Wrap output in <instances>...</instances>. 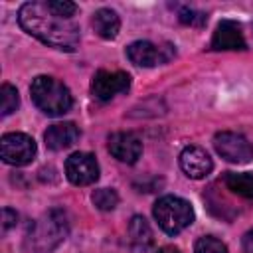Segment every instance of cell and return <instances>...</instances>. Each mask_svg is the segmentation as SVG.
<instances>
[{"mask_svg":"<svg viewBox=\"0 0 253 253\" xmlns=\"http://www.w3.org/2000/svg\"><path fill=\"white\" fill-rule=\"evenodd\" d=\"M247 42L243 38L241 26L233 20H221L211 38V49H245Z\"/></svg>","mask_w":253,"mask_h":253,"instance_id":"obj_12","label":"cell"},{"mask_svg":"<svg viewBox=\"0 0 253 253\" xmlns=\"http://www.w3.org/2000/svg\"><path fill=\"white\" fill-rule=\"evenodd\" d=\"M180 22L182 24H190V26H202L206 22V14L196 12L192 8H182L180 10Z\"/></svg>","mask_w":253,"mask_h":253,"instance_id":"obj_21","label":"cell"},{"mask_svg":"<svg viewBox=\"0 0 253 253\" xmlns=\"http://www.w3.org/2000/svg\"><path fill=\"white\" fill-rule=\"evenodd\" d=\"M67 231H69V221L65 211L51 210L30 225L24 247L28 253H49L65 239Z\"/></svg>","mask_w":253,"mask_h":253,"instance_id":"obj_2","label":"cell"},{"mask_svg":"<svg viewBox=\"0 0 253 253\" xmlns=\"http://www.w3.org/2000/svg\"><path fill=\"white\" fill-rule=\"evenodd\" d=\"M30 93L36 107L47 117L65 115L73 105L71 91L61 81L49 75H38L30 85Z\"/></svg>","mask_w":253,"mask_h":253,"instance_id":"obj_3","label":"cell"},{"mask_svg":"<svg viewBox=\"0 0 253 253\" xmlns=\"http://www.w3.org/2000/svg\"><path fill=\"white\" fill-rule=\"evenodd\" d=\"M243 249L247 253H253V229L245 233V237H243Z\"/></svg>","mask_w":253,"mask_h":253,"instance_id":"obj_23","label":"cell"},{"mask_svg":"<svg viewBox=\"0 0 253 253\" xmlns=\"http://www.w3.org/2000/svg\"><path fill=\"white\" fill-rule=\"evenodd\" d=\"M126 57L130 59V63H134L138 67H154V65H160V63H166L168 59H172L174 47L170 43L156 45L152 42L138 40L126 47Z\"/></svg>","mask_w":253,"mask_h":253,"instance_id":"obj_7","label":"cell"},{"mask_svg":"<svg viewBox=\"0 0 253 253\" xmlns=\"http://www.w3.org/2000/svg\"><path fill=\"white\" fill-rule=\"evenodd\" d=\"M0 97H2V105H0V109H2V111H0L2 117H8L10 113H14V111L18 109V105H20V97H18V91H16L14 85L4 83L2 89H0Z\"/></svg>","mask_w":253,"mask_h":253,"instance_id":"obj_18","label":"cell"},{"mask_svg":"<svg viewBox=\"0 0 253 253\" xmlns=\"http://www.w3.org/2000/svg\"><path fill=\"white\" fill-rule=\"evenodd\" d=\"M47 6L53 14L61 16V18H73V14L77 12V6L69 0H49Z\"/></svg>","mask_w":253,"mask_h":253,"instance_id":"obj_20","label":"cell"},{"mask_svg":"<svg viewBox=\"0 0 253 253\" xmlns=\"http://www.w3.org/2000/svg\"><path fill=\"white\" fill-rule=\"evenodd\" d=\"M194 253H227V247H225L219 239L206 235V237H200V239L196 241Z\"/></svg>","mask_w":253,"mask_h":253,"instance_id":"obj_19","label":"cell"},{"mask_svg":"<svg viewBox=\"0 0 253 253\" xmlns=\"http://www.w3.org/2000/svg\"><path fill=\"white\" fill-rule=\"evenodd\" d=\"M38 148L32 136L24 132H8L0 140V154L6 164L12 166H26L34 160Z\"/></svg>","mask_w":253,"mask_h":253,"instance_id":"obj_5","label":"cell"},{"mask_svg":"<svg viewBox=\"0 0 253 253\" xmlns=\"http://www.w3.org/2000/svg\"><path fill=\"white\" fill-rule=\"evenodd\" d=\"M213 146L221 158L233 164H247L253 160V144L239 132L223 130L213 136Z\"/></svg>","mask_w":253,"mask_h":253,"instance_id":"obj_6","label":"cell"},{"mask_svg":"<svg viewBox=\"0 0 253 253\" xmlns=\"http://www.w3.org/2000/svg\"><path fill=\"white\" fill-rule=\"evenodd\" d=\"M93 28L103 40H113L119 34L121 18L111 8H101L93 14Z\"/></svg>","mask_w":253,"mask_h":253,"instance_id":"obj_14","label":"cell"},{"mask_svg":"<svg viewBox=\"0 0 253 253\" xmlns=\"http://www.w3.org/2000/svg\"><path fill=\"white\" fill-rule=\"evenodd\" d=\"M154 219L166 231L168 235H176L182 229H186L194 221V210L190 202L178 198V196H162L154 204Z\"/></svg>","mask_w":253,"mask_h":253,"instance_id":"obj_4","label":"cell"},{"mask_svg":"<svg viewBox=\"0 0 253 253\" xmlns=\"http://www.w3.org/2000/svg\"><path fill=\"white\" fill-rule=\"evenodd\" d=\"M223 182L231 192L243 198H253V172H227Z\"/></svg>","mask_w":253,"mask_h":253,"instance_id":"obj_16","label":"cell"},{"mask_svg":"<svg viewBox=\"0 0 253 253\" xmlns=\"http://www.w3.org/2000/svg\"><path fill=\"white\" fill-rule=\"evenodd\" d=\"M18 22L30 36L55 49L75 51L79 45V26L73 22V18H61L53 14L47 2L22 4L18 10Z\"/></svg>","mask_w":253,"mask_h":253,"instance_id":"obj_1","label":"cell"},{"mask_svg":"<svg viewBox=\"0 0 253 253\" xmlns=\"http://www.w3.org/2000/svg\"><path fill=\"white\" fill-rule=\"evenodd\" d=\"M158 253H180V251L176 247H172V245H166V247H160Z\"/></svg>","mask_w":253,"mask_h":253,"instance_id":"obj_24","label":"cell"},{"mask_svg":"<svg viewBox=\"0 0 253 253\" xmlns=\"http://www.w3.org/2000/svg\"><path fill=\"white\" fill-rule=\"evenodd\" d=\"M130 87V77L125 71H97L91 83V91L99 101H109L119 93H126Z\"/></svg>","mask_w":253,"mask_h":253,"instance_id":"obj_9","label":"cell"},{"mask_svg":"<svg viewBox=\"0 0 253 253\" xmlns=\"http://www.w3.org/2000/svg\"><path fill=\"white\" fill-rule=\"evenodd\" d=\"M65 176L75 186H89L99 178V164L89 152H73L65 160Z\"/></svg>","mask_w":253,"mask_h":253,"instance_id":"obj_8","label":"cell"},{"mask_svg":"<svg viewBox=\"0 0 253 253\" xmlns=\"http://www.w3.org/2000/svg\"><path fill=\"white\" fill-rule=\"evenodd\" d=\"M18 221V213L10 208H4L2 210V233H6L10 227H14Z\"/></svg>","mask_w":253,"mask_h":253,"instance_id":"obj_22","label":"cell"},{"mask_svg":"<svg viewBox=\"0 0 253 253\" xmlns=\"http://www.w3.org/2000/svg\"><path fill=\"white\" fill-rule=\"evenodd\" d=\"M180 168L184 170V174L188 178H194V180H200V178H206L211 168H213V162L210 158V154L200 148V146H186L180 154Z\"/></svg>","mask_w":253,"mask_h":253,"instance_id":"obj_11","label":"cell"},{"mask_svg":"<svg viewBox=\"0 0 253 253\" xmlns=\"http://www.w3.org/2000/svg\"><path fill=\"white\" fill-rule=\"evenodd\" d=\"M128 233H130V241H132V247L134 251H146L150 245H152V229L148 225V221L140 215H134L130 219V225H128Z\"/></svg>","mask_w":253,"mask_h":253,"instance_id":"obj_15","label":"cell"},{"mask_svg":"<svg viewBox=\"0 0 253 253\" xmlns=\"http://www.w3.org/2000/svg\"><path fill=\"white\" fill-rule=\"evenodd\" d=\"M43 138L47 148L63 150V148H69L79 138V128L75 123H55L45 130Z\"/></svg>","mask_w":253,"mask_h":253,"instance_id":"obj_13","label":"cell"},{"mask_svg":"<svg viewBox=\"0 0 253 253\" xmlns=\"http://www.w3.org/2000/svg\"><path fill=\"white\" fill-rule=\"evenodd\" d=\"M91 200L103 211H111L119 204V196H117V192L113 188H99V190H95L93 196H91Z\"/></svg>","mask_w":253,"mask_h":253,"instance_id":"obj_17","label":"cell"},{"mask_svg":"<svg viewBox=\"0 0 253 253\" xmlns=\"http://www.w3.org/2000/svg\"><path fill=\"white\" fill-rule=\"evenodd\" d=\"M109 152L126 164H134L142 154V142L134 132H113L109 136Z\"/></svg>","mask_w":253,"mask_h":253,"instance_id":"obj_10","label":"cell"}]
</instances>
